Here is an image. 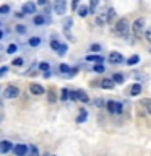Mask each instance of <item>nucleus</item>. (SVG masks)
<instances>
[{
	"label": "nucleus",
	"mask_w": 151,
	"mask_h": 156,
	"mask_svg": "<svg viewBox=\"0 0 151 156\" xmlns=\"http://www.w3.org/2000/svg\"><path fill=\"white\" fill-rule=\"evenodd\" d=\"M86 119H88V112H86L85 109H81V111H80V114H78L76 122H78V124H83V122H86Z\"/></svg>",
	"instance_id": "nucleus-15"
},
{
	"label": "nucleus",
	"mask_w": 151,
	"mask_h": 156,
	"mask_svg": "<svg viewBox=\"0 0 151 156\" xmlns=\"http://www.w3.org/2000/svg\"><path fill=\"white\" fill-rule=\"evenodd\" d=\"M51 156H55V154H51Z\"/></svg>",
	"instance_id": "nucleus-49"
},
{
	"label": "nucleus",
	"mask_w": 151,
	"mask_h": 156,
	"mask_svg": "<svg viewBox=\"0 0 151 156\" xmlns=\"http://www.w3.org/2000/svg\"><path fill=\"white\" fill-rule=\"evenodd\" d=\"M39 68H41L42 72H49V70H51V65H49L47 62H41V63H39Z\"/></svg>",
	"instance_id": "nucleus-27"
},
{
	"label": "nucleus",
	"mask_w": 151,
	"mask_h": 156,
	"mask_svg": "<svg viewBox=\"0 0 151 156\" xmlns=\"http://www.w3.org/2000/svg\"><path fill=\"white\" fill-rule=\"evenodd\" d=\"M114 16H115V10L114 8H109V10H107V13H106V20H107V21H111Z\"/></svg>",
	"instance_id": "nucleus-25"
},
{
	"label": "nucleus",
	"mask_w": 151,
	"mask_h": 156,
	"mask_svg": "<svg viewBox=\"0 0 151 156\" xmlns=\"http://www.w3.org/2000/svg\"><path fill=\"white\" fill-rule=\"evenodd\" d=\"M94 106H96V107H102V106H106V104H104V99H101V98H97V99L94 101Z\"/></svg>",
	"instance_id": "nucleus-35"
},
{
	"label": "nucleus",
	"mask_w": 151,
	"mask_h": 156,
	"mask_svg": "<svg viewBox=\"0 0 151 156\" xmlns=\"http://www.w3.org/2000/svg\"><path fill=\"white\" fill-rule=\"evenodd\" d=\"M7 72H8V67H2V68H0V75H5Z\"/></svg>",
	"instance_id": "nucleus-43"
},
{
	"label": "nucleus",
	"mask_w": 151,
	"mask_h": 156,
	"mask_svg": "<svg viewBox=\"0 0 151 156\" xmlns=\"http://www.w3.org/2000/svg\"><path fill=\"white\" fill-rule=\"evenodd\" d=\"M114 86H115V83L112 78H104V80L101 81V88H104V90H112Z\"/></svg>",
	"instance_id": "nucleus-11"
},
{
	"label": "nucleus",
	"mask_w": 151,
	"mask_h": 156,
	"mask_svg": "<svg viewBox=\"0 0 151 156\" xmlns=\"http://www.w3.org/2000/svg\"><path fill=\"white\" fill-rule=\"evenodd\" d=\"M18 94H19V90L13 85H8L5 88V93H3V96L7 98V99H15V98H18Z\"/></svg>",
	"instance_id": "nucleus-4"
},
{
	"label": "nucleus",
	"mask_w": 151,
	"mask_h": 156,
	"mask_svg": "<svg viewBox=\"0 0 151 156\" xmlns=\"http://www.w3.org/2000/svg\"><path fill=\"white\" fill-rule=\"evenodd\" d=\"M145 24H146V20H145V18H138V20H135V23L132 24V29H133V33L136 34V36H140V34L143 33Z\"/></svg>",
	"instance_id": "nucleus-3"
},
{
	"label": "nucleus",
	"mask_w": 151,
	"mask_h": 156,
	"mask_svg": "<svg viewBox=\"0 0 151 156\" xmlns=\"http://www.w3.org/2000/svg\"><path fill=\"white\" fill-rule=\"evenodd\" d=\"M47 101L51 102V104H54V102L57 101V96H55V91H47Z\"/></svg>",
	"instance_id": "nucleus-17"
},
{
	"label": "nucleus",
	"mask_w": 151,
	"mask_h": 156,
	"mask_svg": "<svg viewBox=\"0 0 151 156\" xmlns=\"http://www.w3.org/2000/svg\"><path fill=\"white\" fill-rule=\"evenodd\" d=\"M68 98H70V91L68 90H62V94H60V99L62 101H67Z\"/></svg>",
	"instance_id": "nucleus-29"
},
{
	"label": "nucleus",
	"mask_w": 151,
	"mask_h": 156,
	"mask_svg": "<svg viewBox=\"0 0 151 156\" xmlns=\"http://www.w3.org/2000/svg\"><path fill=\"white\" fill-rule=\"evenodd\" d=\"M2 36H3V34H2V31H0V39H2Z\"/></svg>",
	"instance_id": "nucleus-48"
},
{
	"label": "nucleus",
	"mask_w": 151,
	"mask_h": 156,
	"mask_svg": "<svg viewBox=\"0 0 151 156\" xmlns=\"http://www.w3.org/2000/svg\"><path fill=\"white\" fill-rule=\"evenodd\" d=\"M143 104L146 106V111H148V114L151 115V99H143Z\"/></svg>",
	"instance_id": "nucleus-30"
},
{
	"label": "nucleus",
	"mask_w": 151,
	"mask_h": 156,
	"mask_svg": "<svg viewBox=\"0 0 151 156\" xmlns=\"http://www.w3.org/2000/svg\"><path fill=\"white\" fill-rule=\"evenodd\" d=\"M29 91H31V94L39 96V94H42L46 90H44V86L39 85V83H31V85H29Z\"/></svg>",
	"instance_id": "nucleus-10"
},
{
	"label": "nucleus",
	"mask_w": 151,
	"mask_h": 156,
	"mask_svg": "<svg viewBox=\"0 0 151 156\" xmlns=\"http://www.w3.org/2000/svg\"><path fill=\"white\" fill-rule=\"evenodd\" d=\"M24 63V60H23V57H18V58H15V60L12 62V65H15V67H21Z\"/></svg>",
	"instance_id": "nucleus-28"
},
{
	"label": "nucleus",
	"mask_w": 151,
	"mask_h": 156,
	"mask_svg": "<svg viewBox=\"0 0 151 156\" xmlns=\"http://www.w3.org/2000/svg\"><path fill=\"white\" fill-rule=\"evenodd\" d=\"M7 52H8V54H13V52H16V46H15V44H10V46L7 47Z\"/></svg>",
	"instance_id": "nucleus-36"
},
{
	"label": "nucleus",
	"mask_w": 151,
	"mask_h": 156,
	"mask_svg": "<svg viewBox=\"0 0 151 156\" xmlns=\"http://www.w3.org/2000/svg\"><path fill=\"white\" fill-rule=\"evenodd\" d=\"M70 70L72 68L67 65V63H60V67H58V72L60 73H70Z\"/></svg>",
	"instance_id": "nucleus-24"
},
{
	"label": "nucleus",
	"mask_w": 151,
	"mask_h": 156,
	"mask_svg": "<svg viewBox=\"0 0 151 156\" xmlns=\"http://www.w3.org/2000/svg\"><path fill=\"white\" fill-rule=\"evenodd\" d=\"M70 99L72 101H76L78 99V91H70Z\"/></svg>",
	"instance_id": "nucleus-39"
},
{
	"label": "nucleus",
	"mask_w": 151,
	"mask_h": 156,
	"mask_svg": "<svg viewBox=\"0 0 151 156\" xmlns=\"http://www.w3.org/2000/svg\"><path fill=\"white\" fill-rule=\"evenodd\" d=\"M145 37H146V41H148L149 44H151V28L146 31V34H145Z\"/></svg>",
	"instance_id": "nucleus-40"
},
{
	"label": "nucleus",
	"mask_w": 151,
	"mask_h": 156,
	"mask_svg": "<svg viewBox=\"0 0 151 156\" xmlns=\"http://www.w3.org/2000/svg\"><path fill=\"white\" fill-rule=\"evenodd\" d=\"M78 3H80V0H72V10H76Z\"/></svg>",
	"instance_id": "nucleus-42"
},
{
	"label": "nucleus",
	"mask_w": 151,
	"mask_h": 156,
	"mask_svg": "<svg viewBox=\"0 0 151 156\" xmlns=\"http://www.w3.org/2000/svg\"><path fill=\"white\" fill-rule=\"evenodd\" d=\"M44 21H46V20H44L42 15H36V16H34V24H44Z\"/></svg>",
	"instance_id": "nucleus-26"
},
{
	"label": "nucleus",
	"mask_w": 151,
	"mask_h": 156,
	"mask_svg": "<svg viewBox=\"0 0 151 156\" xmlns=\"http://www.w3.org/2000/svg\"><path fill=\"white\" fill-rule=\"evenodd\" d=\"M72 24H73L72 18H65V20H63V28H65V31H68V29L72 28Z\"/></svg>",
	"instance_id": "nucleus-23"
},
{
	"label": "nucleus",
	"mask_w": 151,
	"mask_h": 156,
	"mask_svg": "<svg viewBox=\"0 0 151 156\" xmlns=\"http://www.w3.org/2000/svg\"><path fill=\"white\" fill-rule=\"evenodd\" d=\"M91 51H93V52L101 51V46H99V44H93V46H91Z\"/></svg>",
	"instance_id": "nucleus-41"
},
{
	"label": "nucleus",
	"mask_w": 151,
	"mask_h": 156,
	"mask_svg": "<svg viewBox=\"0 0 151 156\" xmlns=\"http://www.w3.org/2000/svg\"><path fill=\"white\" fill-rule=\"evenodd\" d=\"M140 62V55H132L128 60H127V65H136Z\"/></svg>",
	"instance_id": "nucleus-19"
},
{
	"label": "nucleus",
	"mask_w": 151,
	"mask_h": 156,
	"mask_svg": "<svg viewBox=\"0 0 151 156\" xmlns=\"http://www.w3.org/2000/svg\"><path fill=\"white\" fill-rule=\"evenodd\" d=\"M112 80H114V83H124V75H122V73H114V75H112Z\"/></svg>",
	"instance_id": "nucleus-20"
},
{
	"label": "nucleus",
	"mask_w": 151,
	"mask_h": 156,
	"mask_svg": "<svg viewBox=\"0 0 151 156\" xmlns=\"http://www.w3.org/2000/svg\"><path fill=\"white\" fill-rule=\"evenodd\" d=\"M7 13H10V7L8 5H2L0 7V15H7Z\"/></svg>",
	"instance_id": "nucleus-31"
},
{
	"label": "nucleus",
	"mask_w": 151,
	"mask_h": 156,
	"mask_svg": "<svg viewBox=\"0 0 151 156\" xmlns=\"http://www.w3.org/2000/svg\"><path fill=\"white\" fill-rule=\"evenodd\" d=\"M97 5H99V0H90V13H94Z\"/></svg>",
	"instance_id": "nucleus-21"
},
{
	"label": "nucleus",
	"mask_w": 151,
	"mask_h": 156,
	"mask_svg": "<svg viewBox=\"0 0 151 156\" xmlns=\"http://www.w3.org/2000/svg\"><path fill=\"white\" fill-rule=\"evenodd\" d=\"M13 143L12 141H8V140H2L0 141V153L5 154V153H8V151H12L13 150Z\"/></svg>",
	"instance_id": "nucleus-9"
},
{
	"label": "nucleus",
	"mask_w": 151,
	"mask_h": 156,
	"mask_svg": "<svg viewBox=\"0 0 151 156\" xmlns=\"http://www.w3.org/2000/svg\"><path fill=\"white\" fill-rule=\"evenodd\" d=\"M37 3H39V5H44V7H46V5H47V0H37Z\"/></svg>",
	"instance_id": "nucleus-44"
},
{
	"label": "nucleus",
	"mask_w": 151,
	"mask_h": 156,
	"mask_svg": "<svg viewBox=\"0 0 151 156\" xmlns=\"http://www.w3.org/2000/svg\"><path fill=\"white\" fill-rule=\"evenodd\" d=\"M106 107H107V111H109L111 114H120L122 109H124V104L119 102V101H109L106 104Z\"/></svg>",
	"instance_id": "nucleus-2"
},
{
	"label": "nucleus",
	"mask_w": 151,
	"mask_h": 156,
	"mask_svg": "<svg viewBox=\"0 0 151 156\" xmlns=\"http://www.w3.org/2000/svg\"><path fill=\"white\" fill-rule=\"evenodd\" d=\"M78 70H76V68H72V70H70V73H68V75H70V76H73V75H75V73H76Z\"/></svg>",
	"instance_id": "nucleus-45"
},
{
	"label": "nucleus",
	"mask_w": 151,
	"mask_h": 156,
	"mask_svg": "<svg viewBox=\"0 0 151 156\" xmlns=\"http://www.w3.org/2000/svg\"><path fill=\"white\" fill-rule=\"evenodd\" d=\"M130 23H128V20L127 18H120L119 21H117L115 24V28H114V31L115 34H119L120 37H127L128 36V33H130Z\"/></svg>",
	"instance_id": "nucleus-1"
},
{
	"label": "nucleus",
	"mask_w": 151,
	"mask_h": 156,
	"mask_svg": "<svg viewBox=\"0 0 151 156\" xmlns=\"http://www.w3.org/2000/svg\"><path fill=\"white\" fill-rule=\"evenodd\" d=\"M41 156H51V154H47V153H44V154H41Z\"/></svg>",
	"instance_id": "nucleus-47"
},
{
	"label": "nucleus",
	"mask_w": 151,
	"mask_h": 156,
	"mask_svg": "<svg viewBox=\"0 0 151 156\" xmlns=\"http://www.w3.org/2000/svg\"><path fill=\"white\" fill-rule=\"evenodd\" d=\"M60 46H62V44L58 42V41H52V42H51V47L54 49V51H58V49H60Z\"/></svg>",
	"instance_id": "nucleus-33"
},
{
	"label": "nucleus",
	"mask_w": 151,
	"mask_h": 156,
	"mask_svg": "<svg viewBox=\"0 0 151 156\" xmlns=\"http://www.w3.org/2000/svg\"><path fill=\"white\" fill-rule=\"evenodd\" d=\"M106 21H107L106 16H97V18H96V23H97V24H104Z\"/></svg>",
	"instance_id": "nucleus-38"
},
{
	"label": "nucleus",
	"mask_w": 151,
	"mask_h": 156,
	"mask_svg": "<svg viewBox=\"0 0 151 156\" xmlns=\"http://www.w3.org/2000/svg\"><path fill=\"white\" fill-rule=\"evenodd\" d=\"M57 54H58V55H65V54H67V46H65V44H62L60 49L57 51Z\"/></svg>",
	"instance_id": "nucleus-32"
},
{
	"label": "nucleus",
	"mask_w": 151,
	"mask_h": 156,
	"mask_svg": "<svg viewBox=\"0 0 151 156\" xmlns=\"http://www.w3.org/2000/svg\"><path fill=\"white\" fill-rule=\"evenodd\" d=\"M107 60H109L112 65H115V63H122V62H124V57H122L120 52H111L109 57H107Z\"/></svg>",
	"instance_id": "nucleus-7"
},
{
	"label": "nucleus",
	"mask_w": 151,
	"mask_h": 156,
	"mask_svg": "<svg viewBox=\"0 0 151 156\" xmlns=\"http://www.w3.org/2000/svg\"><path fill=\"white\" fill-rule=\"evenodd\" d=\"M106 68H104V65H101V63H97V65H94V72L96 73H102Z\"/></svg>",
	"instance_id": "nucleus-34"
},
{
	"label": "nucleus",
	"mask_w": 151,
	"mask_h": 156,
	"mask_svg": "<svg viewBox=\"0 0 151 156\" xmlns=\"http://www.w3.org/2000/svg\"><path fill=\"white\" fill-rule=\"evenodd\" d=\"M13 153L15 156H26L28 154V145L24 143H18L13 146Z\"/></svg>",
	"instance_id": "nucleus-6"
},
{
	"label": "nucleus",
	"mask_w": 151,
	"mask_h": 156,
	"mask_svg": "<svg viewBox=\"0 0 151 156\" xmlns=\"http://www.w3.org/2000/svg\"><path fill=\"white\" fill-rule=\"evenodd\" d=\"M54 12L57 15H63L67 12V0H54Z\"/></svg>",
	"instance_id": "nucleus-5"
},
{
	"label": "nucleus",
	"mask_w": 151,
	"mask_h": 156,
	"mask_svg": "<svg viewBox=\"0 0 151 156\" xmlns=\"http://www.w3.org/2000/svg\"><path fill=\"white\" fill-rule=\"evenodd\" d=\"M36 13V3L34 2H26L23 5V15H34Z\"/></svg>",
	"instance_id": "nucleus-8"
},
{
	"label": "nucleus",
	"mask_w": 151,
	"mask_h": 156,
	"mask_svg": "<svg viewBox=\"0 0 151 156\" xmlns=\"http://www.w3.org/2000/svg\"><path fill=\"white\" fill-rule=\"evenodd\" d=\"M86 60H88V62L102 63V62H104V57H102V55H88V57H86Z\"/></svg>",
	"instance_id": "nucleus-13"
},
{
	"label": "nucleus",
	"mask_w": 151,
	"mask_h": 156,
	"mask_svg": "<svg viewBox=\"0 0 151 156\" xmlns=\"http://www.w3.org/2000/svg\"><path fill=\"white\" fill-rule=\"evenodd\" d=\"M78 15H80L81 18H85L86 15H90V8H88V7H85V5H83V7H80V8H78Z\"/></svg>",
	"instance_id": "nucleus-16"
},
{
	"label": "nucleus",
	"mask_w": 151,
	"mask_h": 156,
	"mask_svg": "<svg viewBox=\"0 0 151 156\" xmlns=\"http://www.w3.org/2000/svg\"><path fill=\"white\" fill-rule=\"evenodd\" d=\"M26 156H41L39 154V150H37V146H34V145H29L28 146V154Z\"/></svg>",
	"instance_id": "nucleus-14"
},
{
	"label": "nucleus",
	"mask_w": 151,
	"mask_h": 156,
	"mask_svg": "<svg viewBox=\"0 0 151 156\" xmlns=\"http://www.w3.org/2000/svg\"><path fill=\"white\" fill-rule=\"evenodd\" d=\"M78 99H80L81 102H88L90 101V98H88L86 93H83V91H78Z\"/></svg>",
	"instance_id": "nucleus-22"
},
{
	"label": "nucleus",
	"mask_w": 151,
	"mask_h": 156,
	"mask_svg": "<svg viewBox=\"0 0 151 156\" xmlns=\"http://www.w3.org/2000/svg\"><path fill=\"white\" fill-rule=\"evenodd\" d=\"M140 93H141V85H140V83L132 85V88H130V96H138Z\"/></svg>",
	"instance_id": "nucleus-12"
},
{
	"label": "nucleus",
	"mask_w": 151,
	"mask_h": 156,
	"mask_svg": "<svg viewBox=\"0 0 151 156\" xmlns=\"http://www.w3.org/2000/svg\"><path fill=\"white\" fill-rule=\"evenodd\" d=\"M16 31H18L19 34H24V33H26V28H24L23 24H18V26H16Z\"/></svg>",
	"instance_id": "nucleus-37"
},
{
	"label": "nucleus",
	"mask_w": 151,
	"mask_h": 156,
	"mask_svg": "<svg viewBox=\"0 0 151 156\" xmlns=\"http://www.w3.org/2000/svg\"><path fill=\"white\" fill-rule=\"evenodd\" d=\"M44 76H46V78L51 76V70H49V72H44Z\"/></svg>",
	"instance_id": "nucleus-46"
},
{
	"label": "nucleus",
	"mask_w": 151,
	"mask_h": 156,
	"mask_svg": "<svg viewBox=\"0 0 151 156\" xmlns=\"http://www.w3.org/2000/svg\"><path fill=\"white\" fill-rule=\"evenodd\" d=\"M39 44H41V37L34 36V37H31V39H29V46H31V47H37Z\"/></svg>",
	"instance_id": "nucleus-18"
}]
</instances>
